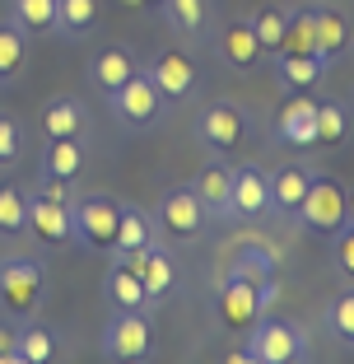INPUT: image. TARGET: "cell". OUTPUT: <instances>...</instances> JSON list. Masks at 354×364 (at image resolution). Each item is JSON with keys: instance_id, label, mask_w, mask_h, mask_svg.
I'll use <instances>...</instances> for the list:
<instances>
[{"instance_id": "31", "label": "cell", "mask_w": 354, "mask_h": 364, "mask_svg": "<svg viewBox=\"0 0 354 364\" xmlns=\"http://www.w3.org/2000/svg\"><path fill=\"white\" fill-rule=\"evenodd\" d=\"M317 145L322 150H345L350 145V107L341 98L317 103Z\"/></svg>"}, {"instance_id": "3", "label": "cell", "mask_w": 354, "mask_h": 364, "mask_svg": "<svg viewBox=\"0 0 354 364\" xmlns=\"http://www.w3.org/2000/svg\"><path fill=\"white\" fill-rule=\"evenodd\" d=\"M47 294V267L38 257H0V313L14 322L33 318Z\"/></svg>"}, {"instance_id": "2", "label": "cell", "mask_w": 354, "mask_h": 364, "mask_svg": "<svg viewBox=\"0 0 354 364\" xmlns=\"http://www.w3.org/2000/svg\"><path fill=\"white\" fill-rule=\"evenodd\" d=\"M65 187L70 182L43 173V182L28 192V234L43 247H61L75 238V229H70V192Z\"/></svg>"}, {"instance_id": "37", "label": "cell", "mask_w": 354, "mask_h": 364, "mask_svg": "<svg viewBox=\"0 0 354 364\" xmlns=\"http://www.w3.org/2000/svg\"><path fill=\"white\" fill-rule=\"evenodd\" d=\"M0 364H19V322L0 318Z\"/></svg>"}, {"instance_id": "8", "label": "cell", "mask_w": 354, "mask_h": 364, "mask_svg": "<svg viewBox=\"0 0 354 364\" xmlns=\"http://www.w3.org/2000/svg\"><path fill=\"white\" fill-rule=\"evenodd\" d=\"M266 309H270L266 294H261L252 280L233 276V271L219 280V289H215V313H219V327H224V332H247V327H252V322H257Z\"/></svg>"}, {"instance_id": "29", "label": "cell", "mask_w": 354, "mask_h": 364, "mask_svg": "<svg viewBox=\"0 0 354 364\" xmlns=\"http://www.w3.org/2000/svg\"><path fill=\"white\" fill-rule=\"evenodd\" d=\"M23 234H28V192L19 182H0V238L14 243Z\"/></svg>"}, {"instance_id": "10", "label": "cell", "mask_w": 354, "mask_h": 364, "mask_svg": "<svg viewBox=\"0 0 354 364\" xmlns=\"http://www.w3.org/2000/svg\"><path fill=\"white\" fill-rule=\"evenodd\" d=\"M145 75L154 80V89L163 94V103H192L201 94V65L192 61L187 52H159L150 65H145Z\"/></svg>"}, {"instance_id": "26", "label": "cell", "mask_w": 354, "mask_h": 364, "mask_svg": "<svg viewBox=\"0 0 354 364\" xmlns=\"http://www.w3.org/2000/svg\"><path fill=\"white\" fill-rule=\"evenodd\" d=\"M89 127V112L79 98H47L43 103V136L47 140H61V136H84Z\"/></svg>"}, {"instance_id": "12", "label": "cell", "mask_w": 354, "mask_h": 364, "mask_svg": "<svg viewBox=\"0 0 354 364\" xmlns=\"http://www.w3.org/2000/svg\"><path fill=\"white\" fill-rule=\"evenodd\" d=\"M154 225H159L168 238H201L205 225H210V215H205V205L196 201L192 187H172V192L159 196V215H154Z\"/></svg>"}, {"instance_id": "9", "label": "cell", "mask_w": 354, "mask_h": 364, "mask_svg": "<svg viewBox=\"0 0 354 364\" xmlns=\"http://www.w3.org/2000/svg\"><path fill=\"white\" fill-rule=\"evenodd\" d=\"M103 355L117 364L126 360H150L154 355V322H150V309L140 313H117L103 332Z\"/></svg>"}, {"instance_id": "13", "label": "cell", "mask_w": 354, "mask_h": 364, "mask_svg": "<svg viewBox=\"0 0 354 364\" xmlns=\"http://www.w3.org/2000/svg\"><path fill=\"white\" fill-rule=\"evenodd\" d=\"M275 145H284V150H312L317 145V98L312 94H294L280 103Z\"/></svg>"}, {"instance_id": "15", "label": "cell", "mask_w": 354, "mask_h": 364, "mask_svg": "<svg viewBox=\"0 0 354 364\" xmlns=\"http://www.w3.org/2000/svg\"><path fill=\"white\" fill-rule=\"evenodd\" d=\"M228 210L238 220H261L270 215V173L261 164H238L233 168V192H228Z\"/></svg>"}, {"instance_id": "1", "label": "cell", "mask_w": 354, "mask_h": 364, "mask_svg": "<svg viewBox=\"0 0 354 364\" xmlns=\"http://www.w3.org/2000/svg\"><path fill=\"white\" fill-rule=\"evenodd\" d=\"M303 360H312V336L299 322L266 318V313L247 327L243 346L233 355V364H303Z\"/></svg>"}, {"instance_id": "21", "label": "cell", "mask_w": 354, "mask_h": 364, "mask_svg": "<svg viewBox=\"0 0 354 364\" xmlns=\"http://www.w3.org/2000/svg\"><path fill=\"white\" fill-rule=\"evenodd\" d=\"M331 61H322L317 52H275V80L289 94H312L326 80Z\"/></svg>"}, {"instance_id": "28", "label": "cell", "mask_w": 354, "mask_h": 364, "mask_svg": "<svg viewBox=\"0 0 354 364\" xmlns=\"http://www.w3.org/2000/svg\"><path fill=\"white\" fill-rule=\"evenodd\" d=\"M98 28V0H56V33L65 43H84Z\"/></svg>"}, {"instance_id": "39", "label": "cell", "mask_w": 354, "mask_h": 364, "mask_svg": "<svg viewBox=\"0 0 354 364\" xmlns=\"http://www.w3.org/2000/svg\"><path fill=\"white\" fill-rule=\"evenodd\" d=\"M350 220H354V192H350Z\"/></svg>"}, {"instance_id": "27", "label": "cell", "mask_w": 354, "mask_h": 364, "mask_svg": "<svg viewBox=\"0 0 354 364\" xmlns=\"http://www.w3.org/2000/svg\"><path fill=\"white\" fill-rule=\"evenodd\" d=\"M10 23L23 38H56V0H10Z\"/></svg>"}, {"instance_id": "30", "label": "cell", "mask_w": 354, "mask_h": 364, "mask_svg": "<svg viewBox=\"0 0 354 364\" xmlns=\"http://www.w3.org/2000/svg\"><path fill=\"white\" fill-rule=\"evenodd\" d=\"M247 23H252V33H257L261 52L275 56L280 47H284V33H289V10H284V5H257V10L247 14Z\"/></svg>"}, {"instance_id": "4", "label": "cell", "mask_w": 354, "mask_h": 364, "mask_svg": "<svg viewBox=\"0 0 354 364\" xmlns=\"http://www.w3.org/2000/svg\"><path fill=\"white\" fill-rule=\"evenodd\" d=\"M289 220L299 229H308V234L326 238V234H336V229L350 220V192H345L331 173H317V178H312V187L303 192L299 210H294Z\"/></svg>"}, {"instance_id": "19", "label": "cell", "mask_w": 354, "mask_h": 364, "mask_svg": "<svg viewBox=\"0 0 354 364\" xmlns=\"http://www.w3.org/2000/svg\"><path fill=\"white\" fill-rule=\"evenodd\" d=\"M312 178H317V168H312V164H303V159H294V164H284V168L270 173V215L289 220V215L299 210L303 192L312 187Z\"/></svg>"}, {"instance_id": "34", "label": "cell", "mask_w": 354, "mask_h": 364, "mask_svg": "<svg viewBox=\"0 0 354 364\" xmlns=\"http://www.w3.org/2000/svg\"><path fill=\"white\" fill-rule=\"evenodd\" d=\"M56 360V332L47 322H19V364H47Z\"/></svg>"}, {"instance_id": "18", "label": "cell", "mask_w": 354, "mask_h": 364, "mask_svg": "<svg viewBox=\"0 0 354 364\" xmlns=\"http://www.w3.org/2000/svg\"><path fill=\"white\" fill-rule=\"evenodd\" d=\"M233 276H243V280H252V285L266 294V304H275L280 299V257H275V247H266V243H243L233 252Z\"/></svg>"}, {"instance_id": "7", "label": "cell", "mask_w": 354, "mask_h": 364, "mask_svg": "<svg viewBox=\"0 0 354 364\" xmlns=\"http://www.w3.org/2000/svg\"><path fill=\"white\" fill-rule=\"evenodd\" d=\"M117 215H121V201L108 196V192L70 196V229H75V243L94 247V252H108L112 234H117Z\"/></svg>"}, {"instance_id": "16", "label": "cell", "mask_w": 354, "mask_h": 364, "mask_svg": "<svg viewBox=\"0 0 354 364\" xmlns=\"http://www.w3.org/2000/svg\"><path fill=\"white\" fill-rule=\"evenodd\" d=\"M135 70H140L135 52H131V47H121V43H112V47H98V52L89 56L84 80H89V89H98V94L108 98V94H117V89L126 85Z\"/></svg>"}, {"instance_id": "25", "label": "cell", "mask_w": 354, "mask_h": 364, "mask_svg": "<svg viewBox=\"0 0 354 364\" xmlns=\"http://www.w3.org/2000/svg\"><path fill=\"white\" fill-rule=\"evenodd\" d=\"M89 164V150L79 136H61V140H47L43 145V173L47 178H61V182H75Z\"/></svg>"}, {"instance_id": "17", "label": "cell", "mask_w": 354, "mask_h": 364, "mask_svg": "<svg viewBox=\"0 0 354 364\" xmlns=\"http://www.w3.org/2000/svg\"><path fill=\"white\" fill-rule=\"evenodd\" d=\"M192 192L196 201L205 205L210 225H233V210H228V192H233V168L224 159H210L201 173L192 178Z\"/></svg>"}, {"instance_id": "11", "label": "cell", "mask_w": 354, "mask_h": 364, "mask_svg": "<svg viewBox=\"0 0 354 364\" xmlns=\"http://www.w3.org/2000/svg\"><path fill=\"white\" fill-rule=\"evenodd\" d=\"M159 19L168 23L182 43L210 47V38H215V28H219V5L215 0H168Z\"/></svg>"}, {"instance_id": "24", "label": "cell", "mask_w": 354, "mask_h": 364, "mask_svg": "<svg viewBox=\"0 0 354 364\" xmlns=\"http://www.w3.org/2000/svg\"><path fill=\"white\" fill-rule=\"evenodd\" d=\"M135 271H140V285H145V299L159 304L163 294H172V285H177V271H172V257H168V247L150 243L145 252H135Z\"/></svg>"}, {"instance_id": "22", "label": "cell", "mask_w": 354, "mask_h": 364, "mask_svg": "<svg viewBox=\"0 0 354 364\" xmlns=\"http://www.w3.org/2000/svg\"><path fill=\"white\" fill-rule=\"evenodd\" d=\"M103 294H108V304L117 313H140L150 309V299H145V285H140V271L131 257H112L108 276H103Z\"/></svg>"}, {"instance_id": "6", "label": "cell", "mask_w": 354, "mask_h": 364, "mask_svg": "<svg viewBox=\"0 0 354 364\" xmlns=\"http://www.w3.org/2000/svg\"><path fill=\"white\" fill-rule=\"evenodd\" d=\"M108 107L126 131H154L163 117H168V103H163V94L154 89V80L145 75V65H140L117 94H108Z\"/></svg>"}, {"instance_id": "35", "label": "cell", "mask_w": 354, "mask_h": 364, "mask_svg": "<svg viewBox=\"0 0 354 364\" xmlns=\"http://www.w3.org/2000/svg\"><path fill=\"white\" fill-rule=\"evenodd\" d=\"M326 238H331V267L341 271L345 280H354V220H345V225Z\"/></svg>"}, {"instance_id": "32", "label": "cell", "mask_w": 354, "mask_h": 364, "mask_svg": "<svg viewBox=\"0 0 354 364\" xmlns=\"http://www.w3.org/2000/svg\"><path fill=\"white\" fill-rule=\"evenodd\" d=\"M28 70V38L14 23H0V85H14Z\"/></svg>"}, {"instance_id": "20", "label": "cell", "mask_w": 354, "mask_h": 364, "mask_svg": "<svg viewBox=\"0 0 354 364\" xmlns=\"http://www.w3.org/2000/svg\"><path fill=\"white\" fill-rule=\"evenodd\" d=\"M308 10H312V38H317V56L336 65L345 52H350V43H354L350 19H345L336 5H308Z\"/></svg>"}, {"instance_id": "40", "label": "cell", "mask_w": 354, "mask_h": 364, "mask_svg": "<svg viewBox=\"0 0 354 364\" xmlns=\"http://www.w3.org/2000/svg\"><path fill=\"white\" fill-rule=\"evenodd\" d=\"M121 5H140V0H121Z\"/></svg>"}, {"instance_id": "14", "label": "cell", "mask_w": 354, "mask_h": 364, "mask_svg": "<svg viewBox=\"0 0 354 364\" xmlns=\"http://www.w3.org/2000/svg\"><path fill=\"white\" fill-rule=\"evenodd\" d=\"M210 47H215V56L228 65V70H238V75H247V70H257V65L266 61V52H261L257 33H252V23H247V19L219 23L215 38H210Z\"/></svg>"}, {"instance_id": "36", "label": "cell", "mask_w": 354, "mask_h": 364, "mask_svg": "<svg viewBox=\"0 0 354 364\" xmlns=\"http://www.w3.org/2000/svg\"><path fill=\"white\" fill-rule=\"evenodd\" d=\"M19 154H23V127L0 112V168H14Z\"/></svg>"}, {"instance_id": "23", "label": "cell", "mask_w": 354, "mask_h": 364, "mask_svg": "<svg viewBox=\"0 0 354 364\" xmlns=\"http://www.w3.org/2000/svg\"><path fill=\"white\" fill-rule=\"evenodd\" d=\"M154 243V215H145L140 205H126L121 201V215H117V234H112V257H135Z\"/></svg>"}, {"instance_id": "33", "label": "cell", "mask_w": 354, "mask_h": 364, "mask_svg": "<svg viewBox=\"0 0 354 364\" xmlns=\"http://www.w3.org/2000/svg\"><path fill=\"white\" fill-rule=\"evenodd\" d=\"M322 327L331 341H341L345 350H354V285L341 289V294H331V304H326L322 313Z\"/></svg>"}, {"instance_id": "38", "label": "cell", "mask_w": 354, "mask_h": 364, "mask_svg": "<svg viewBox=\"0 0 354 364\" xmlns=\"http://www.w3.org/2000/svg\"><path fill=\"white\" fill-rule=\"evenodd\" d=\"M163 5L168 0H140V10H154V14H163Z\"/></svg>"}, {"instance_id": "5", "label": "cell", "mask_w": 354, "mask_h": 364, "mask_svg": "<svg viewBox=\"0 0 354 364\" xmlns=\"http://www.w3.org/2000/svg\"><path fill=\"white\" fill-rule=\"evenodd\" d=\"M247 127H252V117H247L233 98H210V103L196 112V122H192L201 150H210L215 159H224V154H233L238 145H243Z\"/></svg>"}]
</instances>
